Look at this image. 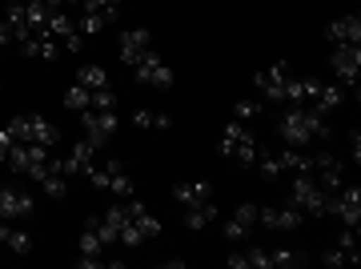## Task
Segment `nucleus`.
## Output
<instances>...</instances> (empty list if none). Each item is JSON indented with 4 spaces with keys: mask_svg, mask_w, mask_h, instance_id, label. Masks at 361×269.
<instances>
[{
    "mask_svg": "<svg viewBox=\"0 0 361 269\" xmlns=\"http://www.w3.org/2000/svg\"><path fill=\"white\" fill-rule=\"evenodd\" d=\"M325 213H337L341 225L357 229L361 225V189L357 185H341V189H334L329 193V209H325Z\"/></svg>",
    "mask_w": 361,
    "mask_h": 269,
    "instance_id": "nucleus-7",
    "label": "nucleus"
},
{
    "mask_svg": "<svg viewBox=\"0 0 361 269\" xmlns=\"http://www.w3.org/2000/svg\"><path fill=\"white\" fill-rule=\"evenodd\" d=\"M329 64H334L337 80L345 85V89H353V97H357V73H361V44H334V56H329Z\"/></svg>",
    "mask_w": 361,
    "mask_h": 269,
    "instance_id": "nucleus-8",
    "label": "nucleus"
},
{
    "mask_svg": "<svg viewBox=\"0 0 361 269\" xmlns=\"http://www.w3.org/2000/svg\"><path fill=\"white\" fill-rule=\"evenodd\" d=\"M8 133H13V141H28V145H44V149H56L61 145V128L52 125L49 116H40V113H20L8 121Z\"/></svg>",
    "mask_w": 361,
    "mask_h": 269,
    "instance_id": "nucleus-2",
    "label": "nucleus"
},
{
    "mask_svg": "<svg viewBox=\"0 0 361 269\" xmlns=\"http://www.w3.org/2000/svg\"><path fill=\"white\" fill-rule=\"evenodd\" d=\"M4 25L13 28V40L16 44H25L28 37H32V25H28V16H25V4H8V16H4Z\"/></svg>",
    "mask_w": 361,
    "mask_h": 269,
    "instance_id": "nucleus-25",
    "label": "nucleus"
},
{
    "mask_svg": "<svg viewBox=\"0 0 361 269\" xmlns=\"http://www.w3.org/2000/svg\"><path fill=\"white\" fill-rule=\"evenodd\" d=\"M257 221L265 229H277V233H293L305 225V213L297 205H261L257 209Z\"/></svg>",
    "mask_w": 361,
    "mask_h": 269,
    "instance_id": "nucleus-9",
    "label": "nucleus"
},
{
    "mask_svg": "<svg viewBox=\"0 0 361 269\" xmlns=\"http://www.w3.org/2000/svg\"><path fill=\"white\" fill-rule=\"evenodd\" d=\"M0 245H8L13 253H28L32 249V237L25 229H16V225H0Z\"/></svg>",
    "mask_w": 361,
    "mask_h": 269,
    "instance_id": "nucleus-28",
    "label": "nucleus"
},
{
    "mask_svg": "<svg viewBox=\"0 0 361 269\" xmlns=\"http://www.w3.org/2000/svg\"><path fill=\"white\" fill-rule=\"evenodd\" d=\"M32 213V197L13 185H0V221H20Z\"/></svg>",
    "mask_w": 361,
    "mask_h": 269,
    "instance_id": "nucleus-17",
    "label": "nucleus"
},
{
    "mask_svg": "<svg viewBox=\"0 0 361 269\" xmlns=\"http://www.w3.org/2000/svg\"><path fill=\"white\" fill-rule=\"evenodd\" d=\"M341 101H345V85H322V92L313 97L310 109H317V113H329V109H337Z\"/></svg>",
    "mask_w": 361,
    "mask_h": 269,
    "instance_id": "nucleus-27",
    "label": "nucleus"
},
{
    "mask_svg": "<svg viewBox=\"0 0 361 269\" xmlns=\"http://www.w3.org/2000/svg\"><path fill=\"white\" fill-rule=\"evenodd\" d=\"M4 44H13V28L0 20V49H4Z\"/></svg>",
    "mask_w": 361,
    "mask_h": 269,
    "instance_id": "nucleus-39",
    "label": "nucleus"
},
{
    "mask_svg": "<svg viewBox=\"0 0 361 269\" xmlns=\"http://www.w3.org/2000/svg\"><path fill=\"white\" fill-rule=\"evenodd\" d=\"M80 125L89 128V133H85V137H92V141H109V137H113V128H116V113L113 109H85V113H80Z\"/></svg>",
    "mask_w": 361,
    "mask_h": 269,
    "instance_id": "nucleus-16",
    "label": "nucleus"
},
{
    "mask_svg": "<svg viewBox=\"0 0 361 269\" xmlns=\"http://www.w3.org/2000/svg\"><path fill=\"white\" fill-rule=\"evenodd\" d=\"M109 245L101 241V229H97V217L85 221V233H80V265L89 269V265H101V257Z\"/></svg>",
    "mask_w": 361,
    "mask_h": 269,
    "instance_id": "nucleus-19",
    "label": "nucleus"
},
{
    "mask_svg": "<svg viewBox=\"0 0 361 269\" xmlns=\"http://www.w3.org/2000/svg\"><path fill=\"white\" fill-rule=\"evenodd\" d=\"M305 253H289V249H273L269 253V269H289V265H301Z\"/></svg>",
    "mask_w": 361,
    "mask_h": 269,
    "instance_id": "nucleus-34",
    "label": "nucleus"
},
{
    "mask_svg": "<svg viewBox=\"0 0 361 269\" xmlns=\"http://www.w3.org/2000/svg\"><path fill=\"white\" fill-rule=\"evenodd\" d=\"M325 37L334 44H361V16L349 13V16H337L334 25L325 28Z\"/></svg>",
    "mask_w": 361,
    "mask_h": 269,
    "instance_id": "nucleus-22",
    "label": "nucleus"
},
{
    "mask_svg": "<svg viewBox=\"0 0 361 269\" xmlns=\"http://www.w3.org/2000/svg\"><path fill=\"white\" fill-rule=\"evenodd\" d=\"M20 52H25V56H40V61H56V56L65 52V44L52 40L49 32H37V37H28L25 44H20Z\"/></svg>",
    "mask_w": 361,
    "mask_h": 269,
    "instance_id": "nucleus-23",
    "label": "nucleus"
},
{
    "mask_svg": "<svg viewBox=\"0 0 361 269\" xmlns=\"http://www.w3.org/2000/svg\"><path fill=\"white\" fill-rule=\"evenodd\" d=\"M217 149H221V157H229V161H237V165H253L261 145H257V137H253V133L241 125V121H229Z\"/></svg>",
    "mask_w": 361,
    "mask_h": 269,
    "instance_id": "nucleus-4",
    "label": "nucleus"
},
{
    "mask_svg": "<svg viewBox=\"0 0 361 269\" xmlns=\"http://www.w3.org/2000/svg\"><path fill=\"white\" fill-rule=\"evenodd\" d=\"M289 205H297L301 213L322 217L325 209H329V193L313 181V173H293V181H289Z\"/></svg>",
    "mask_w": 361,
    "mask_h": 269,
    "instance_id": "nucleus-3",
    "label": "nucleus"
},
{
    "mask_svg": "<svg viewBox=\"0 0 361 269\" xmlns=\"http://www.w3.org/2000/svg\"><path fill=\"white\" fill-rule=\"evenodd\" d=\"M229 265L233 269H269V253L265 249H245V253H233Z\"/></svg>",
    "mask_w": 361,
    "mask_h": 269,
    "instance_id": "nucleus-30",
    "label": "nucleus"
},
{
    "mask_svg": "<svg viewBox=\"0 0 361 269\" xmlns=\"http://www.w3.org/2000/svg\"><path fill=\"white\" fill-rule=\"evenodd\" d=\"M277 133H281L285 141L293 145V149L329 137V128H325V113H317V109H310V104H289V113L281 116Z\"/></svg>",
    "mask_w": 361,
    "mask_h": 269,
    "instance_id": "nucleus-1",
    "label": "nucleus"
},
{
    "mask_svg": "<svg viewBox=\"0 0 361 269\" xmlns=\"http://www.w3.org/2000/svg\"><path fill=\"white\" fill-rule=\"evenodd\" d=\"M322 265H329V269L357 265V229H345V233H341V241H337L329 253H322Z\"/></svg>",
    "mask_w": 361,
    "mask_h": 269,
    "instance_id": "nucleus-18",
    "label": "nucleus"
},
{
    "mask_svg": "<svg viewBox=\"0 0 361 269\" xmlns=\"http://www.w3.org/2000/svg\"><path fill=\"white\" fill-rule=\"evenodd\" d=\"M65 104L68 109H77V113H85L92 104V92L85 89V85H68V92H65Z\"/></svg>",
    "mask_w": 361,
    "mask_h": 269,
    "instance_id": "nucleus-33",
    "label": "nucleus"
},
{
    "mask_svg": "<svg viewBox=\"0 0 361 269\" xmlns=\"http://www.w3.org/2000/svg\"><path fill=\"white\" fill-rule=\"evenodd\" d=\"M133 73H137V80H141V85H149V89H169V85L177 80V77H173V68H169L157 52H149L141 64H133Z\"/></svg>",
    "mask_w": 361,
    "mask_h": 269,
    "instance_id": "nucleus-11",
    "label": "nucleus"
},
{
    "mask_svg": "<svg viewBox=\"0 0 361 269\" xmlns=\"http://www.w3.org/2000/svg\"><path fill=\"white\" fill-rule=\"evenodd\" d=\"M89 109H116L113 89H97V92H92V104H89Z\"/></svg>",
    "mask_w": 361,
    "mask_h": 269,
    "instance_id": "nucleus-35",
    "label": "nucleus"
},
{
    "mask_svg": "<svg viewBox=\"0 0 361 269\" xmlns=\"http://www.w3.org/2000/svg\"><path fill=\"white\" fill-rule=\"evenodd\" d=\"M44 32H49L52 40H61L68 52H80V44H85V37H80L77 20L68 16V8H56V13H49V25H44Z\"/></svg>",
    "mask_w": 361,
    "mask_h": 269,
    "instance_id": "nucleus-10",
    "label": "nucleus"
},
{
    "mask_svg": "<svg viewBox=\"0 0 361 269\" xmlns=\"http://www.w3.org/2000/svg\"><path fill=\"white\" fill-rule=\"evenodd\" d=\"M8 149H13V133H8V128H0V165L8 161Z\"/></svg>",
    "mask_w": 361,
    "mask_h": 269,
    "instance_id": "nucleus-37",
    "label": "nucleus"
},
{
    "mask_svg": "<svg viewBox=\"0 0 361 269\" xmlns=\"http://www.w3.org/2000/svg\"><path fill=\"white\" fill-rule=\"evenodd\" d=\"M257 109H261L257 101H237V104H233V113H237V121H245V116H257Z\"/></svg>",
    "mask_w": 361,
    "mask_h": 269,
    "instance_id": "nucleus-36",
    "label": "nucleus"
},
{
    "mask_svg": "<svg viewBox=\"0 0 361 269\" xmlns=\"http://www.w3.org/2000/svg\"><path fill=\"white\" fill-rule=\"evenodd\" d=\"M289 77H293V73H289V61H277L273 68L257 73V77H253V85H257V92H265L269 101H281V97H285V85H289Z\"/></svg>",
    "mask_w": 361,
    "mask_h": 269,
    "instance_id": "nucleus-12",
    "label": "nucleus"
},
{
    "mask_svg": "<svg viewBox=\"0 0 361 269\" xmlns=\"http://www.w3.org/2000/svg\"><path fill=\"white\" fill-rule=\"evenodd\" d=\"M253 225H257V205H253V201H245V205H237V213H233L221 229H225V237H229V241H241V237H249V233H253Z\"/></svg>",
    "mask_w": 361,
    "mask_h": 269,
    "instance_id": "nucleus-21",
    "label": "nucleus"
},
{
    "mask_svg": "<svg viewBox=\"0 0 361 269\" xmlns=\"http://www.w3.org/2000/svg\"><path fill=\"white\" fill-rule=\"evenodd\" d=\"M68 4H80V0H44V8L56 13V8H68Z\"/></svg>",
    "mask_w": 361,
    "mask_h": 269,
    "instance_id": "nucleus-38",
    "label": "nucleus"
},
{
    "mask_svg": "<svg viewBox=\"0 0 361 269\" xmlns=\"http://www.w3.org/2000/svg\"><path fill=\"white\" fill-rule=\"evenodd\" d=\"M133 125L137 128H169L173 125V116L157 113V109H137V113H133Z\"/></svg>",
    "mask_w": 361,
    "mask_h": 269,
    "instance_id": "nucleus-31",
    "label": "nucleus"
},
{
    "mask_svg": "<svg viewBox=\"0 0 361 269\" xmlns=\"http://www.w3.org/2000/svg\"><path fill=\"white\" fill-rule=\"evenodd\" d=\"M349 149H353V161H361V137H357V133L349 137Z\"/></svg>",
    "mask_w": 361,
    "mask_h": 269,
    "instance_id": "nucleus-40",
    "label": "nucleus"
},
{
    "mask_svg": "<svg viewBox=\"0 0 361 269\" xmlns=\"http://www.w3.org/2000/svg\"><path fill=\"white\" fill-rule=\"evenodd\" d=\"M85 177H89V185H97V189H104V193H116V197H133V181H129V173H125V165H121V161L89 165V169H85Z\"/></svg>",
    "mask_w": 361,
    "mask_h": 269,
    "instance_id": "nucleus-6",
    "label": "nucleus"
},
{
    "mask_svg": "<svg viewBox=\"0 0 361 269\" xmlns=\"http://www.w3.org/2000/svg\"><path fill=\"white\" fill-rule=\"evenodd\" d=\"M77 85H85L89 92L109 89V73H104L101 64H80V68H77Z\"/></svg>",
    "mask_w": 361,
    "mask_h": 269,
    "instance_id": "nucleus-26",
    "label": "nucleus"
},
{
    "mask_svg": "<svg viewBox=\"0 0 361 269\" xmlns=\"http://www.w3.org/2000/svg\"><path fill=\"white\" fill-rule=\"evenodd\" d=\"M317 92H322V85H317L313 77H289L281 101H289V104H313V97H317Z\"/></svg>",
    "mask_w": 361,
    "mask_h": 269,
    "instance_id": "nucleus-24",
    "label": "nucleus"
},
{
    "mask_svg": "<svg viewBox=\"0 0 361 269\" xmlns=\"http://www.w3.org/2000/svg\"><path fill=\"white\" fill-rule=\"evenodd\" d=\"M173 201L177 205H205V201H213V181H180V185H173Z\"/></svg>",
    "mask_w": 361,
    "mask_h": 269,
    "instance_id": "nucleus-20",
    "label": "nucleus"
},
{
    "mask_svg": "<svg viewBox=\"0 0 361 269\" xmlns=\"http://www.w3.org/2000/svg\"><path fill=\"white\" fill-rule=\"evenodd\" d=\"M49 149L44 145H28V141H13V149H8V161L4 165L16 169V173H28L32 181L44 177V169H49Z\"/></svg>",
    "mask_w": 361,
    "mask_h": 269,
    "instance_id": "nucleus-5",
    "label": "nucleus"
},
{
    "mask_svg": "<svg viewBox=\"0 0 361 269\" xmlns=\"http://www.w3.org/2000/svg\"><path fill=\"white\" fill-rule=\"evenodd\" d=\"M209 221H217V205H213V201H205V205H189V209H185V225H189V229H205Z\"/></svg>",
    "mask_w": 361,
    "mask_h": 269,
    "instance_id": "nucleus-29",
    "label": "nucleus"
},
{
    "mask_svg": "<svg viewBox=\"0 0 361 269\" xmlns=\"http://www.w3.org/2000/svg\"><path fill=\"white\" fill-rule=\"evenodd\" d=\"M313 181H317V185H322L325 193L341 189V185H345L341 161H337V157H329V153H317V157H313Z\"/></svg>",
    "mask_w": 361,
    "mask_h": 269,
    "instance_id": "nucleus-15",
    "label": "nucleus"
},
{
    "mask_svg": "<svg viewBox=\"0 0 361 269\" xmlns=\"http://www.w3.org/2000/svg\"><path fill=\"white\" fill-rule=\"evenodd\" d=\"M257 157H261V161H253V165L261 169V177H265V181H281V177H285L277 153H261V149H257Z\"/></svg>",
    "mask_w": 361,
    "mask_h": 269,
    "instance_id": "nucleus-32",
    "label": "nucleus"
},
{
    "mask_svg": "<svg viewBox=\"0 0 361 269\" xmlns=\"http://www.w3.org/2000/svg\"><path fill=\"white\" fill-rule=\"evenodd\" d=\"M8 4H13V0H8Z\"/></svg>",
    "mask_w": 361,
    "mask_h": 269,
    "instance_id": "nucleus-41",
    "label": "nucleus"
},
{
    "mask_svg": "<svg viewBox=\"0 0 361 269\" xmlns=\"http://www.w3.org/2000/svg\"><path fill=\"white\" fill-rule=\"evenodd\" d=\"M97 149H101V141H92V137H80V141L68 149V157L61 161V173H65V177H73V173H85V169L97 161Z\"/></svg>",
    "mask_w": 361,
    "mask_h": 269,
    "instance_id": "nucleus-14",
    "label": "nucleus"
},
{
    "mask_svg": "<svg viewBox=\"0 0 361 269\" xmlns=\"http://www.w3.org/2000/svg\"><path fill=\"white\" fill-rule=\"evenodd\" d=\"M149 52H153V32H149V28L121 32V61L125 64H141Z\"/></svg>",
    "mask_w": 361,
    "mask_h": 269,
    "instance_id": "nucleus-13",
    "label": "nucleus"
}]
</instances>
